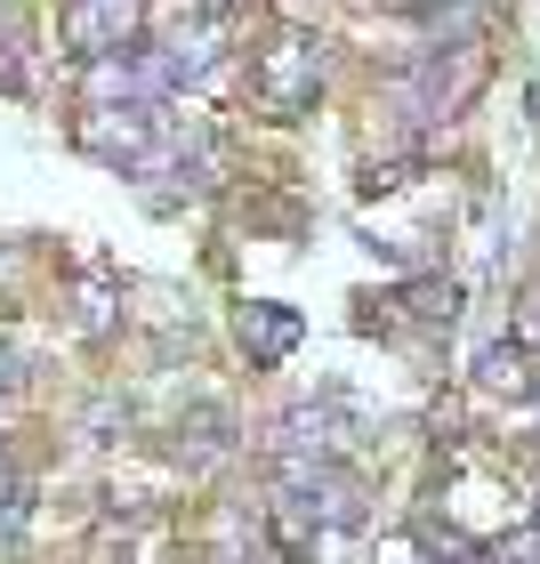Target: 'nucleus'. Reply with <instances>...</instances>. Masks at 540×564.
Segmentation results:
<instances>
[{
	"label": "nucleus",
	"mask_w": 540,
	"mask_h": 564,
	"mask_svg": "<svg viewBox=\"0 0 540 564\" xmlns=\"http://www.w3.org/2000/svg\"><path fill=\"white\" fill-rule=\"evenodd\" d=\"M121 33H130V0H89L73 17V41L82 48H121Z\"/></svg>",
	"instance_id": "obj_1"
}]
</instances>
